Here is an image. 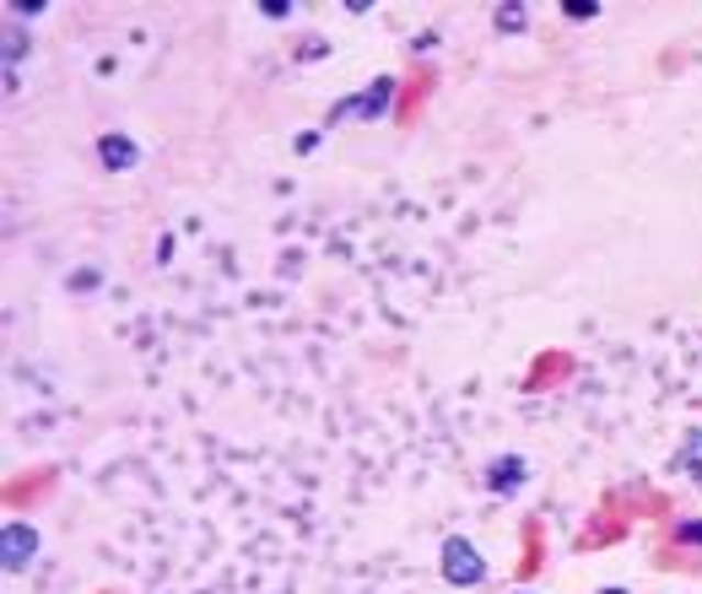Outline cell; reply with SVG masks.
I'll return each instance as SVG.
<instances>
[{
  "mask_svg": "<svg viewBox=\"0 0 702 594\" xmlns=\"http://www.w3.org/2000/svg\"><path fill=\"white\" fill-rule=\"evenodd\" d=\"M530 481V464L519 460V455H503V460H492V470H487V486L498 492V497H509V492H519Z\"/></svg>",
  "mask_w": 702,
  "mask_h": 594,
  "instance_id": "obj_4",
  "label": "cell"
},
{
  "mask_svg": "<svg viewBox=\"0 0 702 594\" xmlns=\"http://www.w3.org/2000/svg\"><path fill=\"white\" fill-rule=\"evenodd\" d=\"M562 16H568V22H589V16H600V5H594V0H568Z\"/></svg>",
  "mask_w": 702,
  "mask_h": 594,
  "instance_id": "obj_9",
  "label": "cell"
},
{
  "mask_svg": "<svg viewBox=\"0 0 702 594\" xmlns=\"http://www.w3.org/2000/svg\"><path fill=\"white\" fill-rule=\"evenodd\" d=\"M492 22H498V33H524L530 11H524V5H498V16H492Z\"/></svg>",
  "mask_w": 702,
  "mask_h": 594,
  "instance_id": "obj_8",
  "label": "cell"
},
{
  "mask_svg": "<svg viewBox=\"0 0 702 594\" xmlns=\"http://www.w3.org/2000/svg\"><path fill=\"white\" fill-rule=\"evenodd\" d=\"M98 157H103V168H114V173H125L141 162V146L130 141V135H103L98 141Z\"/></svg>",
  "mask_w": 702,
  "mask_h": 594,
  "instance_id": "obj_5",
  "label": "cell"
},
{
  "mask_svg": "<svg viewBox=\"0 0 702 594\" xmlns=\"http://www.w3.org/2000/svg\"><path fill=\"white\" fill-rule=\"evenodd\" d=\"M600 594H627V590H600Z\"/></svg>",
  "mask_w": 702,
  "mask_h": 594,
  "instance_id": "obj_13",
  "label": "cell"
},
{
  "mask_svg": "<svg viewBox=\"0 0 702 594\" xmlns=\"http://www.w3.org/2000/svg\"><path fill=\"white\" fill-rule=\"evenodd\" d=\"M389 103H394V76H374L368 92H352V98H341V103L330 109V125H346V120H383Z\"/></svg>",
  "mask_w": 702,
  "mask_h": 594,
  "instance_id": "obj_2",
  "label": "cell"
},
{
  "mask_svg": "<svg viewBox=\"0 0 702 594\" xmlns=\"http://www.w3.org/2000/svg\"><path fill=\"white\" fill-rule=\"evenodd\" d=\"M33 557H38V529L27 525V519H11L5 535H0V568L5 573H27Z\"/></svg>",
  "mask_w": 702,
  "mask_h": 594,
  "instance_id": "obj_3",
  "label": "cell"
},
{
  "mask_svg": "<svg viewBox=\"0 0 702 594\" xmlns=\"http://www.w3.org/2000/svg\"><path fill=\"white\" fill-rule=\"evenodd\" d=\"M11 16H16V22H33V16H44V5H38V0H22V5H11Z\"/></svg>",
  "mask_w": 702,
  "mask_h": 594,
  "instance_id": "obj_12",
  "label": "cell"
},
{
  "mask_svg": "<svg viewBox=\"0 0 702 594\" xmlns=\"http://www.w3.org/2000/svg\"><path fill=\"white\" fill-rule=\"evenodd\" d=\"M27 55V33L22 27H11L5 33V87H16V60Z\"/></svg>",
  "mask_w": 702,
  "mask_h": 594,
  "instance_id": "obj_7",
  "label": "cell"
},
{
  "mask_svg": "<svg viewBox=\"0 0 702 594\" xmlns=\"http://www.w3.org/2000/svg\"><path fill=\"white\" fill-rule=\"evenodd\" d=\"M438 568H444V584L448 590H476L481 579H487V557L465 540V535H448L444 540V557H438Z\"/></svg>",
  "mask_w": 702,
  "mask_h": 594,
  "instance_id": "obj_1",
  "label": "cell"
},
{
  "mask_svg": "<svg viewBox=\"0 0 702 594\" xmlns=\"http://www.w3.org/2000/svg\"><path fill=\"white\" fill-rule=\"evenodd\" d=\"M676 540H681V546H702V519H687V525H676Z\"/></svg>",
  "mask_w": 702,
  "mask_h": 594,
  "instance_id": "obj_10",
  "label": "cell"
},
{
  "mask_svg": "<svg viewBox=\"0 0 702 594\" xmlns=\"http://www.w3.org/2000/svg\"><path fill=\"white\" fill-rule=\"evenodd\" d=\"M676 464H681V470H687L692 481H702V427H692V433H687V444H681Z\"/></svg>",
  "mask_w": 702,
  "mask_h": 594,
  "instance_id": "obj_6",
  "label": "cell"
},
{
  "mask_svg": "<svg viewBox=\"0 0 702 594\" xmlns=\"http://www.w3.org/2000/svg\"><path fill=\"white\" fill-rule=\"evenodd\" d=\"M259 16H270V22H287V16H292V0H265V5H259Z\"/></svg>",
  "mask_w": 702,
  "mask_h": 594,
  "instance_id": "obj_11",
  "label": "cell"
}]
</instances>
